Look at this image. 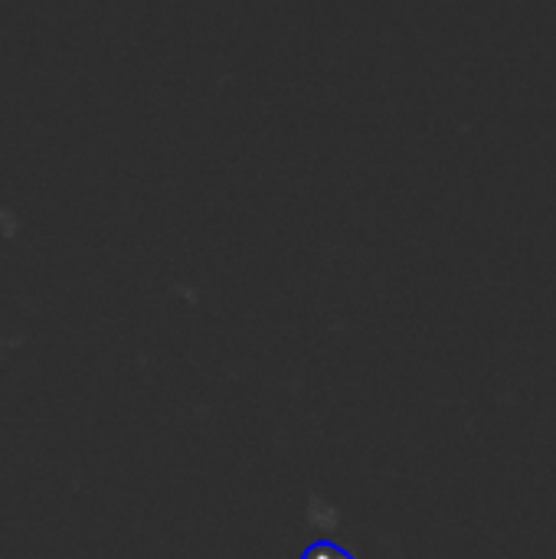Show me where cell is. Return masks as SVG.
Here are the masks:
<instances>
[{"instance_id": "6da1fadb", "label": "cell", "mask_w": 556, "mask_h": 559, "mask_svg": "<svg viewBox=\"0 0 556 559\" xmlns=\"http://www.w3.org/2000/svg\"><path fill=\"white\" fill-rule=\"evenodd\" d=\"M305 559H351L347 554H341V550H334V547H315L311 554Z\"/></svg>"}]
</instances>
